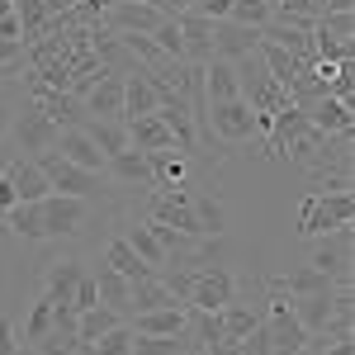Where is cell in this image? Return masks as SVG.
<instances>
[{"mask_svg": "<svg viewBox=\"0 0 355 355\" xmlns=\"http://www.w3.org/2000/svg\"><path fill=\"white\" fill-rule=\"evenodd\" d=\"M10 10H15V0H0V19H5V15H10Z\"/></svg>", "mask_w": 355, "mask_h": 355, "instance_id": "cell-45", "label": "cell"}, {"mask_svg": "<svg viewBox=\"0 0 355 355\" xmlns=\"http://www.w3.org/2000/svg\"><path fill=\"white\" fill-rule=\"evenodd\" d=\"M190 346H194L190 331H180V336H137L133 331V355H180Z\"/></svg>", "mask_w": 355, "mask_h": 355, "instance_id": "cell-32", "label": "cell"}, {"mask_svg": "<svg viewBox=\"0 0 355 355\" xmlns=\"http://www.w3.org/2000/svg\"><path fill=\"white\" fill-rule=\"evenodd\" d=\"M128 327H133L137 336H180V331H190V308H185V303H171V308L133 313Z\"/></svg>", "mask_w": 355, "mask_h": 355, "instance_id": "cell-9", "label": "cell"}, {"mask_svg": "<svg viewBox=\"0 0 355 355\" xmlns=\"http://www.w3.org/2000/svg\"><path fill=\"white\" fill-rule=\"evenodd\" d=\"M90 355H133V327L119 322L114 331L95 336V341H90Z\"/></svg>", "mask_w": 355, "mask_h": 355, "instance_id": "cell-35", "label": "cell"}, {"mask_svg": "<svg viewBox=\"0 0 355 355\" xmlns=\"http://www.w3.org/2000/svg\"><path fill=\"white\" fill-rule=\"evenodd\" d=\"M147 5H157L162 15H185L190 10V0H147Z\"/></svg>", "mask_w": 355, "mask_h": 355, "instance_id": "cell-42", "label": "cell"}, {"mask_svg": "<svg viewBox=\"0 0 355 355\" xmlns=\"http://www.w3.org/2000/svg\"><path fill=\"white\" fill-rule=\"evenodd\" d=\"M10 133V110H5V105H0V137Z\"/></svg>", "mask_w": 355, "mask_h": 355, "instance_id": "cell-44", "label": "cell"}, {"mask_svg": "<svg viewBox=\"0 0 355 355\" xmlns=\"http://www.w3.org/2000/svg\"><path fill=\"white\" fill-rule=\"evenodd\" d=\"M218 327H223V341L227 346H237V341H246L251 331L261 327V313H251L246 303H227V308H218Z\"/></svg>", "mask_w": 355, "mask_h": 355, "instance_id": "cell-26", "label": "cell"}, {"mask_svg": "<svg viewBox=\"0 0 355 355\" xmlns=\"http://www.w3.org/2000/svg\"><path fill=\"white\" fill-rule=\"evenodd\" d=\"M318 24L327 33H336V38H351L355 43V10H346V15H318Z\"/></svg>", "mask_w": 355, "mask_h": 355, "instance_id": "cell-38", "label": "cell"}, {"mask_svg": "<svg viewBox=\"0 0 355 355\" xmlns=\"http://www.w3.org/2000/svg\"><path fill=\"white\" fill-rule=\"evenodd\" d=\"M147 38H152V43H157V48H162L166 57H175V62H185V38H180V15H166L162 24H157L152 33H147Z\"/></svg>", "mask_w": 355, "mask_h": 355, "instance_id": "cell-33", "label": "cell"}, {"mask_svg": "<svg viewBox=\"0 0 355 355\" xmlns=\"http://www.w3.org/2000/svg\"><path fill=\"white\" fill-rule=\"evenodd\" d=\"M256 57L266 62V71H270V81H275V85H284V90H289V85H294V81L303 76V71L313 67V62L303 67L299 57H294V53H284L279 43H270V38H261V43H256Z\"/></svg>", "mask_w": 355, "mask_h": 355, "instance_id": "cell-18", "label": "cell"}, {"mask_svg": "<svg viewBox=\"0 0 355 355\" xmlns=\"http://www.w3.org/2000/svg\"><path fill=\"white\" fill-rule=\"evenodd\" d=\"M85 110H90V119H123V76L100 71V81L85 90Z\"/></svg>", "mask_w": 355, "mask_h": 355, "instance_id": "cell-11", "label": "cell"}, {"mask_svg": "<svg viewBox=\"0 0 355 355\" xmlns=\"http://www.w3.org/2000/svg\"><path fill=\"white\" fill-rule=\"evenodd\" d=\"M95 289H100V303H105V308H114V313H123V322H128V299H133V284H128L123 275H114L110 266H100Z\"/></svg>", "mask_w": 355, "mask_h": 355, "instance_id": "cell-28", "label": "cell"}, {"mask_svg": "<svg viewBox=\"0 0 355 355\" xmlns=\"http://www.w3.org/2000/svg\"><path fill=\"white\" fill-rule=\"evenodd\" d=\"M308 123L318 133H351L355 128V114H351V100H336V95H322L308 105Z\"/></svg>", "mask_w": 355, "mask_h": 355, "instance_id": "cell-15", "label": "cell"}, {"mask_svg": "<svg viewBox=\"0 0 355 355\" xmlns=\"http://www.w3.org/2000/svg\"><path fill=\"white\" fill-rule=\"evenodd\" d=\"M19 137H24L33 152H48V147L57 142V128H53V119H48V114H33V119H28V128L19 123Z\"/></svg>", "mask_w": 355, "mask_h": 355, "instance_id": "cell-36", "label": "cell"}, {"mask_svg": "<svg viewBox=\"0 0 355 355\" xmlns=\"http://www.w3.org/2000/svg\"><path fill=\"white\" fill-rule=\"evenodd\" d=\"M294 313H299V327L308 336H318V331L331 322V313H336V289H322V294H303L294 299Z\"/></svg>", "mask_w": 355, "mask_h": 355, "instance_id": "cell-25", "label": "cell"}, {"mask_svg": "<svg viewBox=\"0 0 355 355\" xmlns=\"http://www.w3.org/2000/svg\"><path fill=\"white\" fill-rule=\"evenodd\" d=\"M190 10H199L204 19H214V24H218V19H227V15H232V0H194Z\"/></svg>", "mask_w": 355, "mask_h": 355, "instance_id": "cell-39", "label": "cell"}, {"mask_svg": "<svg viewBox=\"0 0 355 355\" xmlns=\"http://www.w3.org/2000/svg\"><path fill=\"white\" fill-rule=\"evenodd\" d=\"M218 100H237V62L209 57L204 62V105H218Z\"/></svg>", "mask_w": 355, "mask_h": 355, "instance_id": "cell-20", "label": "cell"}, {"mask_svg": "<svg viewBox=\"0 0 355 355\" xmlns=\"http://www.w3.org/2000/svg\"><path fill=\"white\" fill-rule=\"evenodd\" d=\"M190 5H194V0H190Z\"/></svg>", "mask_w": 355, "mask_h": 355, "instance_id": "cell-47", "label": "cell"}, {"mask_svg": "<svg viewBox=\"0 0 355 355\" xmlns=\"http://www.w3.org/2000/svg\"><path fill=\"white\" fill-rule=\"evenodd\" d=\"M261 327H266V336H270V351L275 355H294L303 341H308V331L299 327V313H294V299L279 294V289H270V303H266Z\"/></svg>", "mask_w": 355, "mask_h": 355, "instance_id": "cell-6", "label": "cell"}, {"mask_svg": "<svg viewBox=\"0 0 355 355\" xmlns=\"http://www.w3.org/2000/svg\"><path fill=\"white\" fill-rule=\"evenodd\" d=\"M256 43H261V28L232 24V19H218V24H214V57H227V62H237V57L256 53Z\"/></svg>", "mask_w": 355, "mask_h": 355, "instance_id": "cell-14", "label": "cell"}, {"mask_svg": "<svg viewBox=\"0 0 355 355\" xmlns=\"http://www.w3.org/2000/svg\"><path fill=\"white\" fill-rule=\"evenodd\" d=\"M270 15H275V5L270 0H232V24H246V28H266L270 24Z\"/></svg>", "mask_w": 355, "mask_h": 355, "instance_id": "cell-34", "label": "cell"}, {"mask_svg": "<svg viewBox=\"0 0 355 355\" xmlns=\"http://www.w3.org/2000/svg\"><path fill=\"white\" fill-rule=\"evenodd\" d=\"M162 105V90L152 85V76L137 67V71H128L123 76V119H142V114H152Z\"/></svg>", "mask_w": 355, "mask_h": 355, "instance_id": "cell-17", "label": "cell"}, {"mask_svg": "<svg viewBox=\"0 0 355 355\" xmlns=\"http://www.w3.org/2000/svg\"><path fill=\"white\" fill-rule=\"evenodd\" d=\"M166 15L147 0H114L110 5V33H152Z\"/></svg>", "mask_w": 355, "mask_h": 355, "instance_id": "cell-10", "label": "cell"}, {"mask_svg": "<svg viewBox=\"0 0 355 355\" xmlns=\"http://www.w3.org/2000/svg\"><path fill=\"white\" fill-rule=\"evenodd\" d=\"M147 166H152V185L147 190H171V185L190 180V157L185 152H147Z\"/></svg>", "mask_w": 355, "mask_h": 355, "instance_id": "cell-24", "label": "cell"}, {"mask_svg": "<svg viewBox=\"0 0 355 355\" xmlns=\"http://www.w3.org/2000/svg\"><path fill=\"white\" fill-rule=\"evenodd\" d=\"M53 308H57V303L48 299V294H38V299H33L24 327H19V346H33V341H43V336L53 331Z\"/></svg>", "mask_w": 355, "mask_h": 355, "instance_id": "cell-29", "label": "cell"}, {"mask_svg": "<svg viewBox=\"0 0 355 355\" xmlns=\"http://www.w3.org/2000/svg\"><path fill=\"white\" fill-rule=\"evenodd\" d=\"M119 322H123V313H114V308H105V303H95L90 313H81V318H76V336H81V341H95V336L114 331Z\"/></svg>", "mask_w": 355, "mask_h": 355, "instance_id": "cell-30", "label": "cell"}, {"mask_svg": "<svg viewBox=\"0 0 355 355\" xmlns=\"http://www.w3.org/2000/svg\"><path fill=\"white\" fill-rule=\"evenodd\" d=\"M53 152H62L71 166H81V171H90V175H105V162H110V157L90 142V133H85V128H57Z\"/></svg>", "mask_w": 355, "mask_h": 355, "instance_id": "cell-8", "label": "cell"}, {"mask_svg": "<svg viewBox=\"0 0 355 355\" xmlns=\"http://www.w3.org/2000/svg\"><path fill=\"white\" fill-rule=\"evenodd\" d=\"M38 162V171L48 175V185H53V194H76V199H100V175H90V171H81V166H71L62 152H38L33 157Z\"/></svg>", "mask_w": 355, "mask_h": 355, "instance_id": "cell-7", "label": "cell"}, {"mask_svg": "<svg viewBox=\"0 0 355 355\" xmlns=\"http://www.w3.org/2000/svg\"><path fill=\"white\" fill-rule=\"evenodd\" d=\"M90 214H95L90 199H76V194H43V199H38V232H43V242H48V237H76Z\"/></svg>", "mask_w": 355, "mask_h": 355, "instance_id": "cell-4", "label": "cell"}, {"mask_svg": "<svg viewBox=\"0 0 355 355\" xmlns=\"http://www.w3.org/2000/svg\"><path fill=\"white\" fill-rule=\"evenodd\" d=\"M5 175H10V185H15V199H19V204H33V199L53 194L48 175L38 171V162H33V157H28V162H5Z\"/></svg>", "mask_w": 355, "mask_h": 355, "instance_id": "cell-21", "label": "cell"}, {"mask_svg": "<svg viewBox=\"0 0 355 355\" xmlns=\"http://www.w3.org/2000/svg\"><path fill=\"white\" fill-rule=\"evenodd\" d=\"M128 123V142H133L137 152H180L175 147V137L166 128L157 114H142V119H123Z\"/></svg>", "mask_w": 355, "mask_h": 355, "instance_id": "cell-16", "label": "cell"}, {"mask_svg": "<svg viewBox=\"0 0 355 355\" xmlns=\"http://www.w3.org/2000/svg\"><path fill=\"white\" fill-rule=\"evenodd\" d=\"M275 15H308V19H318V0H275Z\"/></svg>", "mask_w": 355, "mask_h": 355, "instance_id": "cell-40", "label": "cell"}, {"mask_svg": "<svg viewBox=\"0 0 355 355\" xmlns=\"http://www.w3.org/2000/svg\"><path fill=\"white\" fill-rule=\"evenodd\" d=\"M351 218H355L351 190H313L299 204V237H322L331 227H346Z\"/></svg>", "mask_w": 355, "mask_h": 355, "instance_id": "cell-1", "label": "cell"}, {"mask_svg": "<svg viewBox=\"0 0 355 355\" xmlns=\"http://www.w3.org/2000/svg\"><path fill=\"white\" fill-rule=\"evenodd\" d=\"M0 162H5V147H0Z\"/></svg>", "mask_w": 355, "mask_h": 355, "instance_id": "cell-46", "label": "cell"}, {"mask_svg": "<svg viewBox=\"0 0 355 355\" xmlns=\"http://www.w3.org/2000/svg\"><path fill=\"white\" fill-rule=\"evenodd\" d=\"M351 53H355L351 38H336V33H327V28L313 19V57L318 62H346Z\"/></svg>", "mask_w": 355, "mask_h": 355, "instance_id": "cell-31", "label": "cell"}, {"mask_svg": "<svg viewBox=\"0 0 355 355\" xmlns=\"http://www.w3.org/2000/svg\"><path fill=\"white\" fill-rule=\"evenodd\" d=\"M85 133H90V142H95L105 157L123 152V147H133V142H128V123H123V119H90V123H85Z\"/></svg>", "mask_w": 355, "mask_h": 355, "instance_id": "cell-27", "label": "cell"}, {"mask_svg": "<svg viewBox=\"0 0 355 355\" xmlns=\"http://www.w3.org/2000/svg\"><path fill=\"white\" fill-rule=\"evenodd\" d=\"M237 299V279L227 266H204V270H190V289H185V308L190 313H218Z\"/></svg>", "mask_w": 355, "mask_h": 355, "instance_id": "cell-5", "label": "cell"}, {"mask_svg": "<svg viewBox=\"0 0 355 355\" xmlns=\"http://www.w3.org/2000/svg\"><path fill=\"white\" fill-rule=\"evenodd\" d=\"M204 137H218L223 147H242L256 137V114L246 105L242 95L237 100H218L204 110Z\"/></svg>", "mask_w": 355, "mask_h": 355, "instance_id": "cell-3", "label": "cell"}, {"mask_svg": "<svg viewBox=\"0 0 355 355\" xmlns=\"http://www.w3.org/2000/svg\"><path fill=\"white\" fill-rule=\"evenodd\" d=\"M119 232H123V242L133 246V251L147 261V266H152V270H166V246L157 242V232L147 227V218H123V227H119Z\"/></svg>", "mask_w": 355, "mask_h": 355, "instance_id": "cell-23", "label": "cell"}, {"mask_svg": "<svg viewBox=\"0 0 355 355\" xmlns=\"http://www.w3.org/2000/svg\"><path fill=\"white\" fill-rule=\"evenodd\" d=\"M313 242V251H308V266L313 270H322L331 279V284H355V256H351V242H355V232H351V223L346 227H331V232H322V237H308Z\"/></svg>", "mask_w": 355, "mask_h": 355, "instance_id": "cell-2", "label": "cell"}, {"mask_svg": "<svg viewBox=\"0 0 355 355\" xmlns=\"http://www.w3.org/2000/svg\"><path fill=\"white\" fill-rule=\"evenodd\" d=\"M105 175H114L119 185H152V166H147V152H137V147H123V152H114L110 162H105Z\"/></svg>", "mask_w": 355, "mask_h": 355, "instance_id": "cell-22", "label": "cell"}, {"mask_svg": "<svg viewBox=\"0 0 355 355\" xmlns=\"http://www.w3.org/2000/svg\"><path fill=\"white\" fill-rule=\"evenodd\" d=\"M180 38H185V62L204 67L214 57V19H204L199 10H185L180 15Z\"/></svg>", "mask_w": 355, "mask_h": 355, "instance_id": "cell-13", "label": "cell"}, {"mask_svg": "<svg viewBox=\"0 0 355 355\" xmlns=\"http://www.w3.org/2000/svg\"><path fill=\"white\" fill-rule=\"evenodd\" d=\"M322 355H355V341H327Z\"/></svg>", "mask_w": 355, "mask_h": 355, "instance_id": "cell-43", "label": "cell"}, {"mask_svg": "<svg viewBox=\"0 0 355 355\" xmlns=\"http://www.w3.org/2000/svg\"><path fill=\"white\" fill-rule=\"evenodd\" d=\"M100 266H110L114 275H123V279H128V284H142V279H152V266H147V261H142V256H137L133 246L123 242V232H114L110 242H105V261H100Z\"/></svg>", "mask_w": 355, "mask_h": 355, "instance_id": "cell-12", "label": "cell"}, {"mask_svg": "<svg viewBox=\"0 0 355 355\" xmlns=\"http://www.w3.org/2000/svg\"><path fill=\"white\" fill-rule=\"evenodd\" d=\"M81 261L76 256H57L48 261V270H43V294L53 303H71V289H76V279H81Z\"/></svg>", "mask_w": 355, "mask_h": 355, "instance_id": "cell-19", "label": "cell"}, {"mask_svg": "<svg viewBox=\"0 0 355 355\" xmlns=\"http://www.w3.org/2000/svg\"><path fill=\"white\" fill-rule=\"evenodd\" d=\"M0 38H5V43H24V24H19V15H15V10L0 19Z\"/></svg>", "mask_w": 355, "mask_h": 355, "instance_id": "cell-41", "label": "cell"}, {"mask_svg": "<svg viewBox=\"0 0 355 355\" xmlns=\"http://www.w3.org/2000/svg\"><path fill=\"white\" fill-rule=\"evenodd\" d=\"M100 303V289H95V275H85L81 270V279H76V289H71V308L76 313H90Z\"/></svg>", "mask_w": 355, "mask_h": 355, "instance_id": "cell-37", "label": "cell"}]
</instances>
